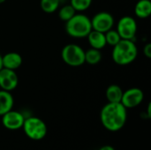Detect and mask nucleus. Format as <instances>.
<instances>
[{"label":"nucleus","mask_w":151,"mask_h":150,"mask_svg":"<svg viewBox=\"0 0 151 150\" xmlns=\"http://www.w3.org/2000/svg\"><path fill=\"white\" fill-rule=\"evenodd\" d=\"M127 110L121 103H106L100 112V119L104 127L111 132L122 129L127 119Z\"/></svg>","instance_id":"nucleus-1"},{"label":"nucleus","mask_w":151,"mask_h":150,"mask_svg":"<svg viewBox=\"0 0 151 150\" xmlns=\"http://www.w3.org/2000/svg\"><path fill=\"white\" fill-rule=\"evenodd\" d=\"M138 56V48L134 41L121 39L113 46L111 57L119 65H128L132 64Z\"/></svg>","instance_id":"nucleus-2"},{"label":"nucleus","mask_w":151,"mask_h":150,"mask_svg":"<svg viewBox=\"0 0 151 150\" xmlns=\"http://www.w3.org/2000/svg\"><path fill=\"white\" fill-rule=\"evenodd\" d=\"M91 30V19L83 13H75L72 19L65 22V32L73 38H86Z\"/></svg>","instance_id":"nucleus-3"},{"label":"nucleus","mask_w":151,"mask_h":150,"mask_svg":"<svg viewBox=\"0 0 151 150\" xmlns=\"http://www.w3.org/2000/svg\"><path fill=\"white\" fill-rule=\"evenodd\" d=\"M25 134L33 141H41L47 134V126L43 120L37 117L25 118L22 126Z\"/></svg>","instance_id":"nucleus-4"},{"label":"nucleus","mask_w":151,"mask_h":150,"mask_svg":"<svg viewBox=\"0 0 151 150\" xmlns=\"http://www.w3.org/2000/svg\"><path fill=\"white\" fill-rule=\"evenodd\" d=\"M61 57L67 65L79 67L85 64V50L80 45L70 43L62 49Z\"/></svg>","instance_id":"nucleus-5"},{"label":"nucleus","mask_w":151,"mask_h":150,"mask_svg":"<svg viewBox=\"0 0 151 150\" xmlns=\"http://www.w3.org/2000/svg\"><path fill=\"white\" fill-rule=\"evenodd\" d=\"M137 22L131 16H123L117 23V28L121 39L134 41L137 34Z\"/></svg>","instance_id":"nucleus-6"},{"label":"nucleus","mask_w":151,"mask_h":150,"mask_svg":"<svg viewBox=\"0 0 151 150\" xmlns=\"http://www.w3.org/2000/svg\"><path fill=\"white\" fill-rule=\"evenodd\" d=\"M91 19L92 29L106 33L110 29L113 28L115 20L113 16L108 11H100L93 16Z\"/></svg>","instance_id":"nucleus-7"},{"label":"nucleus","mask_w":151,"mask_h":150,"mask_svg":"<svg viewBox=\"0 0 151 150\" xmlns=\"http://www.w3.org/2000/svg\"><path fill=\"white\" fill-rule=\"evenodd\" d=\"M144 99V93L141 88H131L123 92L121 103L127 109H133L139 106Z\"/></svg>","instance_id":"nucleus-8"},{"label":"nucleus","mask_w":151,"mask_h":150,"mask_svg":"<svg viewBox=\"0 0 151 150\" xmlns=\"http://www.w3.org/2000/svg\"><path fill=\"white\" fill-rule=\"evenodd\" d=\"M19 84V77L16 71L2 68L0 70V88L8 92L14 90Z\"/></svg>","instance_id":"nucleus-9"},{"label":"nucleus","mask_w":151,"mask_h":150,"mask_svg":"<svg viewBox=\"0 0 151 150\" xmlns=\"http://www.w3.org/2000/svg\"><path fill=\"white\" fill-rule=\"evenodd\" d=\"M25 118L19 111L11 110L2 116V124L6 129L18 130L22 128Z\"/></svg>","instance_id":"nucleus-10"},{"label":"nucleus","mask_w":151,"mask_h":150,"mask_svg":"<svg viewBox=\"0 0 151 150\" xmlns=\"http://www.w3.org/2000/svg\"><path fill=\"white\" fill-rule=\"evenodd\" d=\"M22 62H23V59H22V57L20 56V54L14 52V51L8 52V53L4 54V56H2L3 67L6 68V69L16 71L17 69H19L21 66Z\"/></svg>","instance_id":"nucleus-11"},{"label":"nucleus","mask_w":151,"mask_h":150,"mask_svg":"<svg viewBox=\"0 0 151 150\" xmlns=\"http://www.w3.org/2000/svg\"><path fill=\"white\" fill-rule=\"evenodd\" d=\"M87 38H88V41L90 47L93 49H96V50H101L107 45L104 33L92 29L90 31V33L88 34Z\"/></svg>","instance_id":"nucleus-12"},{"label":"nucleus","mask_w":151,"mask_h":150,"mask_svg":"<svg viewBox=\"0 0 151 150\" xmlns=\"http://www.w3.org/2000/svg\"><path fill=\"white\" fill-rule=\"evenodd\" d=\"M14 99L11 92L0 89V117L12 110Z\"/></svg>","instance_id":"nucleus-13"},{"label":"nucleus","mask_w":151,"mask_h":150,"mask_svg":"<svg viewBox=\"0 0 151 150\" xmlns=\"http://www.w3.org/2000/svg\"><path fill=\"white\" fill-rule=\"evenodd\" d=\"M134 14L139 19H147L151 14L150 0H139L134 6Z\"/></svg>","instance_id":"nucleus-14"},{"label":"nucleus","mask_w":151,"mask_h":150,"mask_svg":"<svg viewBox=\"0 0 151 150\" xmlns=\"http://www.w3.org/2000/svg\"><path fill=\"white\" fill-rule=\"evenodd\" d=\"M123 89L117 84L110 85L105 91V96L108 103H120L123 95Z\"/></svg>","instance_id":"nucleus-15"},{"label":"nucleus","mask_w":151,"mask_h":150,"mask_svg":"<svg viewBox=\"0 0 151 150\" xmlns=\"http://www.w3.org/2000/svg\"><path fill=\"white\" fill-rule=\"evenodd\" d=\"M103 55L101 50L90 48L88 50H85V63H88L90 65H96L100 63L102 60Z\"/></svg>","instance_id":"nucleus-16"},{"label":"nucleus","mask_w":151,"mask_h":150,"mask_svg":"<svg viewBox=\"0 0 151 150\" xmlns=\"http://www.w3.org/2000/svg\"><path fill=\"white\" fill-rule=\"evenodd\" d=\"M60 4V0H41L40 5L41 9L46 13H53L58 8Z\"/></svg>","instance_id":"nucleus-17"},{"label":"nucleus","mask_w":151,"mask_h":150,"mask_svg":"<svg viewBox=\"0 0 151 150\" xmlns=\"http://www.w3.org/2000/svg\"><path fill=\"white\" fill-rule=\"evenodd\" d=\"M77 11L73 9V7L69 4H66V5H64L62 6L60 9H59V11H58V17L61 20L66 22L68 21L70 19H72L73 17V15L76 13Z\"/></svg>","instance_id":"nucleus-18"},{"label":"nucleus","mask_w":151,"mask_h":150,"mask_svg":"<svg viewBox=\"0 0 151 150\" xmlns=\"http://www.w3.org/2000/svg\"><path fill=\"white\" fill-rule=\"evenodd\" d=\"M92 1L93 0H70V4L76 11L81 12L88 10L91 6Z\"/></svg>","instance_id":"nucleus-19"},{"label":"nucleus","mask_w":151,"mask_h":150,"mask_svg":"<svg viewBox=\"0 0 151 150\" xmlns=\"http://www.w3.org/2000/svg\"><path fill=\"white\" fill-rule=\"evenodd\" d=\"M105 34V40H106V44H109L110 46H115L120 40L121 37L119 34L118 31L116 29H110L109 31H107L106 33H104Z\"/></svg>","instance_id":"nucleus-20"},{"label":"nucleus","mask_w":151,"mask_h":150,"mask_svg":"<svg viewBox=\"0 0 151 150\" xmlns=\"http://www.w3.org/2000/svg\"><path fill=\"white\" fill-rule=\"evenodd\" d=\"M143 54L147 58H151V44L146 43L143 47Z\"/></svg>","instance_id":"nucleus-21"},{"label":"nucleus","mask_w":151,"mask_h":150,"mask_svg":"<svg viewBox=\"0 0 151 150\" xmlns=\"http://www.w3.org/2000/svg\"><path fill=\"white\" fill-rule=\"evenodd\" d=\"M99 150H115V149L112 147V146H110V145H106V146H104L102 147Z\"/></svg>","instance_id":"nucleus-22"},{"label":"nucleus","mask_w":151,"mask_h":150,"mask_svg":"<svg viewBox=\"0 0 151 150\" xmlns=\"http://www.w3.org/2000/svg\"><path fill=\"white\" fill-rule=\"evenodd\" d=\"M3 68V64H2V55L0 54V70Z\"/></svg>","instance_id":"nucleus-23"},{"label":"nucleus","mask_w":151,"mask_h":150,"mask_svg":"<svg viewBox=\"0 0 151 150\" xmlns=\"http://www.w3.org/2000/svg\"><path fill=\"white\" fill-rule=\"evenodd\" d=\"M5 1H6V0H0V4H4Z\"/></svg>","instance_id":"nucleus-24"},{"label":"nucleus","mask_w":151,"mask_h":150,"mask_svg":"<svg viewBox=\"0 0 151 150\" xmlns=\"http://www.w3.org/2000/svg\"><path fill=\"white\" fill-rule=\"evenodd\" d=\"M60 1H63V0H60Z\"/></svg>","instance_id":"nucleus-25"}]
</instances>
